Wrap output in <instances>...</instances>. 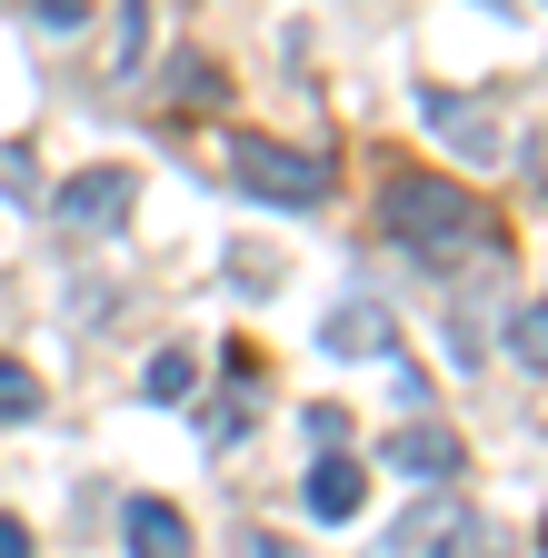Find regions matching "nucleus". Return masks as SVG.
<instances>
[{
	"instance_id": "nucleus-16",
	"label": "nucleus",
	"mask_w": 548,
	"mask_h": 558,
	"mask_svg": "<svg viewBox=\"0 0 548 558\" xmlns=\"http://www.w3.org/2000/svg\"><path fill=\"white\" fill-rule=\"evenodd\" d=\"M0 558H31V529L21 519H0Z\"/></svg>"
},
{
	"instance_id": "nucleus-17",
	"label": "nucleus",
	"mask_w": 548,
	"mask_h": 558,
	"mask_svg": "<svg viewBox=\"0 0 548 558\" xmlns=\"http://www.w3.org/2000/svg\"><path fill=\"white\" fill-rule=\"evenodd\" d=\"M489 11H509V0H489Z\"/></svg>"
},
{
	"instance_id": "nucleus-8",
	"label": "nucleus",
	"mask_w": 548,
	"mask_h": 558,
	"mask_svg": "<svg viewBox=\"0 0 548 558\" xmlns=\"http://www.w3.org/2000/svg\"><path fill=\"white\" fill-rule=\"evenodd\" d=\"M389 469H409V478H459V439L439 429V418H409V429H389Z\"/></svg>"
},
{
	"instance_id": "nucleus-18",
	"label": "nucleus",
	"mask_w": 548,
	"mask_h": 558,
	"mask_svg": "<svg viewBox=\"0 0 548 558\" xmlns=\"http://www.w3.org/2000/svg\"><path fill=\"white\" fill-rule=\"evenodd\" d=\"M538 558H548V548H538Z\"/></svg>"
},
{
	"instance_id": "nucleus-7",
	"label": "nucleus",
	"mask_w": 548,
	"mask_h": 558,
	"mask_svg": "<svg viewBox=\"0 0 548 558\" xmlns=\"http://www.w3.org/2000/svg\"><path fill=\"white\" fill-rule=\"evenodd\" d=\"M120 538H130V558H190V519L170 499H130L120 509Z\"/></svg>"
},
{
	"instance_id": "nucleus-12",
	"label": "nucleus",
	"mask_w": 548,
	"mask_h": 558,
	"mask_svg": "<svg viewBox=\"0 0 548 558\" xmlns=\"http://www.w3.org/2000/svg\"><path fill=\"white\" fill-rule=\"evenodd\" d=\"M0 418H11V429H21V418H40V379H31L21 360H0Z\"/></svg>"
},
{
	"instance_id": "nucleus-10",
	"label": "nucleus",
	"mask_w": 548,
	"mask_h": 558,
	"mask_svg": "<svg viewBox=\"0 0 548 558\" xmlns=\"http://www.w3.org/2000/svg\"><path fill=\"white\" fill-rule=\"evenodd\" d=\"M190 379H199L190 349H160V360L141 369V399H150V409H180V399H190Z\"/></svg>"
},
{
	"instance_id": "nucleus-11",
	"label": "nucleus",
	"mask_w": 548,
	"mask_h": 558,
	"mask_svg": "<svg viewBox=\"0 0 548 558\" xmlns=\"http://www.w3.org/2000/svg\"><path fill=\"white\" fill-rule=\"evenodd\" d=\"M509 349H519V360H528V369L548 379V300H528V310L509 319Z\"/></svg>"
},
{
	"instance_id": "nucleus-5",
	"label": "nucleus",
	"mask_w": 548,
	"mask_h": 558,
	"mask_svg": "<svg viewBox=\"0 0 548 558\" xmlns=\"http://www.w3.org/2000/svg\"><path fill=\"white\" fill-rule=\"evenodd\" d=\"M319 349H329V360H389V349H399V319L379 300H350L339 319H319Z\"/></svg>"
},
{
	"instance_id": "nucleus-1",
	"label": "nucleus",
	"mask_w": 548,
	"mask_h": 558,
	"mask_svg": "<svg viewBox=\"0 0 548 558\" xmlns=\"http://www.w3.org/2000/svg\"><path fill=\"white\" fill-rule=\"evenodd\" d=\"M379 230H389V250H409L419 269H459V259L489 250L499 220L478 209V190H459V180H439V170H389Z\"/></svg>"
},
{
	"instance_id": "nucleus-15",
	"label": "nucleus",
	"mask_w": 548,
	"mask_h": 558,
	"mask_svg": "<svg viewBox=\"0 0 548 558\" xmlns=\"http://www.w3.org/2000/svg\"><path fill=\"white\" fill-rule=\"evenodd\" d=\"M31 21H40V31H71V21H81V0H31Z\"/></svg>"
},
{
	"instance_id": "nucleus-9",
	"label": "nucleus",
	"mask_w": 548,
	"mask_h": 558,
	"mask_svg": "<svg viewBox=\"0 0 548 558\" xmlns=\"http://www.w3.org/2000/svg\"><path fill=\"white\" fill-rule=\"evenodd\" d=\"M300 499H309V519H360V499H369V469L329 449V459L309 469V488H300Z\"/></svg>"
},
{
	"instance_id": "nucleus-2",
	"label": "nucleus",
	"mask_w": 548,
	"mask_h": 558,
	"mask_svg": "<svg viewBox=\"0 0 548 558\" xmlns=\"http://www.w3.org/2000/svg\"><path fill=\"white\" fill-rule=\"evenodd\" d=\"M230 180L249 199H280V209H309L329 190V150H290V140H269V130H240L230 140Z\"/></svg>"
},
{
	"instance_id": "nucleus-13",
	"label": "nucleus",
	"mask_w": 548,
	"mask_h": 558,
	"mask_svg": "<svg viewBox=\"0 0 548 558\" xmlns=\"http://www.w3.org/2000/svg\"><path fill=\"white\" fill-rule=\"evenodd\" d=\"M110 70H141V0H120V50H110Z\"/></svg>"
},
{
	"instance_id": "nucleus-4",
	"label": "nucleus",
	"mask_w": 548,
	"mask_h": 558,
	"mask_svg": "<svg viewBox=\"0 0 548 558\" xmlns=\"http://www.w3.org/2000/svg\"><path fill=\"white\" fill-rule=\"evenodd\" d=\"M419 120H429V130L449 140V150H459V160H478V170H489V160H499V120H489V110H478V100H459V90H419Z\"/></svg>"
},
{
	"instance_id": "nucleus-3",
	"label": "nucleus",
	"mask_w": 548,
	"mask_h": 558,
	"mask_svg": "<svg viewBox=\"0 0 548 558\" xmlns=\"http://www.w3.org/2000/svg\"><path fill=\"white\" fill-rule=\"evenodd\" d=\"M130 209H141V180L130 170H71L60 199H50V220L71 240H110V230H130Z\"/></svg>"
},
{
	"instance_id": "nucleus-6",
	"label": "nucleus",
	"mask_w": 548,
	"mask_h": 558,
	"mask_svg": "<svg viewBox=\"0 0 548 558\" xmlns=\"http://www.w3.org/2000/svg\"><path fill=\"white\" fill-rule=\"evenodd\" d=\"M459 529H468V509L439 488V499H419V509L389 529V558H449V548H459Z\"/></svg>"
},
{
	"instance_id": "nucleus-14",
	"label": "nucleus",
	"mask_w": 548,
	"mask_h": 558,
	"mask_svg": "<svg viewBox=\"0 0 548 558\" xmlns=\"http://www.w3.org/2000/svg\"><path fill=\"white\" fill-rule=\"evenodd\" d=\"M170 70H180V100H210V90H220V81H210V60H199V50H190V60H170Z\"/></svg>"
}]
</instances>
